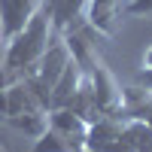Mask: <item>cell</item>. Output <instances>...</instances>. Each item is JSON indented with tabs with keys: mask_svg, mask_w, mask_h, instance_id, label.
Returning a JSON list of instances; mask_svg holds the SVG:
<instances>
[{
	"mask_svg": "<svg viewBox=\"0 0 152 152\" xmlns=\"http://www.w3.org/2000/svg\"><path fill=\"white\" fill-rule=\"evenodd\" d=\"M52 34H55L52 31V18H49V9L43 3L34 12V18L12 40H6V61H3V70H0V88H6L15 79H21V76L37 70L40 58L52 46Z\"/></svg>",
	"mask_w": 152,
	"mask_h": 152,
	"instance_id": "6da1fadb",
	"label": "cell"
},
{
	"mask_svg": "<svg viewBox=\"0 0 152 152\" xmlns=\"http://www.w3.org/2000/svg\"><path fill=\"white\" fill-rule=\"evenodd\" d=\"M85 152H134L125 137V119L100 116L85 131Z\"/></svg>",
	"mask_w": 152,
	"mask_h": 152,
	"instance_id": "7a4b0ae2",
	"label": "cell"
},
{
	"mask_svg": "<svg viewBox=\"0 0 152 152\" xmlns=\"http://www.w3.org/2000/svg\"><path fill=\"white\" fill-rule=\"evenodd\" d=\"M52 31L58 37H67L73 31H82L88 24V0H46Z\"/></svg>",
	"mask_w": 152,
	"mask_h": 152,
	"instance_id": "3957f363",
	"label": "cell"
},
{
	"mask_svg": "<svg viewBox=\"0 0 152 152\" xmlns=\"http://www.w3.org/2000/svg\"><path fill=\"white\" fill-rule=\"evenodd\" d=\"M88 79L94 85V97H97V107L104 116H119L122 119V85L116 82V76L107 70L104 61L88 70Z\"/></svg>",
	"mask_w": 152,
	"mask_h": 152,
	"instance_id": "277c9868",
	"label": "cell"
},
{
	"mask_svg": "<svg viewBox=\"0 0 152 152\" xmlns=\"http://www.w3.org/2000/svg\"><path fill=\"white\" fill-rule=\"evenodd\" d=\"M46 0H0V37L12 40Z\"/></svg>",
	"mask_w": 152,
	"mask_h": 152,
	"instance_id": "5b68a950",
	"label": "cell"
},
{
	"mask_svg": "<svg viewBox=\"0 0 152 152\" xmlns=\"http://www.w3.org/2000/svg\"><path fill=\"white\" fill-rule=\"evenodd\" d=\"M88 28L113 37L119 28V0H88Z\"/></svg>",
	"mask_w": 152,
	"mask_h": 152,
	"instance_id": "8992f818",
	"label": "cell"
},
{
	"mask_svg": "<svg viewBox=\"0 0 152 152\" xmlns=\"http://www.w3.org/2000/svg\"><path fill=\"white\" fill-rule=\"evenodd\" d=\"M82 76H85V73H82V67L70 58V61H67V67L61 70V76H58L55 85H52V110H55V107H67V100L73 97L76 88H79Z\"/></svg>",
	"mask_w": 152,
	"mask_h": 152,
	"instance_id": "52a82bcc",
	"label": "cell"
},
{
	"mask_svg": "<svg viewBox=\"0 0 152 152\" xmlns=\"http://www.w3.org/2000/svg\"><path fill=\"white\" fill-rule=\"evenodd\" d=\"M67 107L76 113V116H82L88 125H91L94 119H100V116H104V113H100V107H97L94 85H91V79H88V76H82V82H79V88L73 91V97L67 100Z\"/></svg>",
	"mask_w": 152,
	"mask_h": 152,
	"instance_id": "ba28073f",
	"label": "cell"
},
{
	"mask_svg": "<svg viewBox=\"0 0 152 152\" xmlns=\"http://www.w3.org/2000/svg\"><path fill=\"white\" fill-rule=\"evenodd\" d=\"M31 152H85L76 140H70L67 134H61L58 128L46 125V128L37 134V140L31 146Z\"/></svg>",
	"mask_w": 152,
	"mask_h": 152,
	"instance_id": "9c48e42d",
	"label": "cell"
},
{
	"mask_svg": "<svg viewBox=\"0 0 152 152\" xmlns=\"http://www.w3.org/2000/svg\"><path fill=\"white\" fill-rule=\"evenodd\" d=\"M125 137L134 152H152V128L140 119H125Z\"/></svg>",
	"mask_w": 152,
	"mask_h": 152,
	"instance_id": "30bf717a",
	"label": "cell"
},
{
	"mask_svg": "<svg viewBox=\"0 0 152 152\" xmlns=\"http://www.w3.org/2000/svg\"><path fill=\"white\" fill-rule=\"evenodd\" d=\"M125 12L128 15H152V0H131L128 6H125Z\"/></svg>",
	"mask_w": 152,
	"mask_h": 152,
	"instance_id": "8fae6325",
	"label": "cell"
},
{
	"mask_svg": "<svg viewBox=\"0 0 152 152\" xmlns=\"http://www.w3.org/2000/svg\"><path fill=\"white\" fill-rule=\"evenodd\" d=\"M143 85L152 91V49H149L146 58H143Z\"/></svg>",
	"mask_w": 152,
	"mask_h": 152,
	"instance_id": "7c38bea8",
	"label": "cell"
},
{
	"mask_svg": "<svg viewBox=\"0 0 152 152\" xmlns=\"http://www.w3.org/2000/svg\"><path fill=\"white\" fill-rule=\"evenodd\" d=\"M3 61H6V40L0 37V70H3Z\"/></svg>",
	"mask_w": 152,
	"mask_h": 152,
	"instance_id": "4fadbf2b",
	"label": "cell"
},
{
	"mask_svg": "<svg viewBox=\"0 0 152 152\" xmlns=\"http://www.w3.org/2000/svg\"><path fill=\"white\" fill-rule=\"evenodd\" d=\"M0 152H6V149H3V146H0Z\"/></svg>",
	"mask_w": 152,
	"mask_h": 152,
	"instance_id": "5bb4252c",
	"label": "cell"
}]
</instances>
